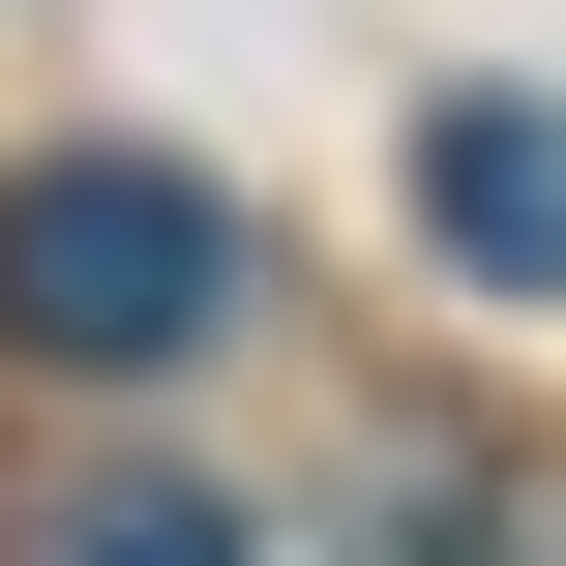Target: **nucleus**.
<instances>
[{"label": "nucleus", "instance_id": "1", "mask_svg": "<svg viewBox=\"0 0 566 566\" xmlns=\"http://www.w3.org/2000/svg\"><path fill=\"white\" fill-rule=\"evenodd\" d=\"M0 328L30 358H209L239 328V209L149 179V149H30L0 179Z\"/></svg>", "mask_w": 566, "mask_h": 566}, {"label": "nucleus", "instance_id": "2", "mask_svg": "<svg viewBox=\"0 0 566 566\" xmlns=\"http://www.w3.org/2000/svg\"><path fill=\"white\" fill-rule=\"evenodd\" d=\"M418 239L478 298H566V90H448L418 119Z\"/></svg>", "mask_w": 566, "mask_h": 566}, {"label": "nucleus", "instance_id": "3", "mask_svg": "<svg viewBox=\"0 0 566 566\" xmlns=\"http://www.w3.org/2000/svg\"><path fill=\"white\" fill-rule=\"evenodd\" d=\"M30 566H239V507H209V478H60Z\"/></svg>", "mask_w": 566, "mask_h": 566}, {"label": "nucleus", "instance_id": "4", "mask_svg": "<svg viewBox=\"0 0 566 566\" xmlns=\"http://www.w3.org/2000/svg\"><path fill=\"white\" fill-rule=\"evenodd\" d=\"M328 566H478V478H448V448H388V478L328 507Z\"/></svg>", "mask_w": 566, "mask_h": 566}]
</instances>
